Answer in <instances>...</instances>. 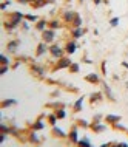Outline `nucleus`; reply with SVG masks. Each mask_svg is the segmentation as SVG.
I'll list each match as a JSON object with an SVG mask.
<instances>
[{
	"instance_id": "6",
	"label": "nucleus",
	"mask_w": 128,
	"mask_h": 147,
	"mask_svg": "<svg viewBox=\"0 0 128 147\" xmlns=\"http://www.w3.org/2000/svg\"><path fill=\"white\" fill-rule=\"evenodd\" d=\"M48 50H50L48 43H46V42H40V43L37 45V50H36V56H43V54H45Z\"/></svg>"
},
{
	"instance_id": "25",
	"label": "nucleus",
	"mask_w": 128,
	"mask_h": 147,
	"mask_svg": "<svg viewBox=\"0 0 128 147\" xmlns=\"http://www.w3.org/2000/svg\"><path fill=\"white\" fill-rule=\"evenodd\" d=\"M48 109H60V107H65L63 102H50V104H46Z\"/></svg>"
},
{
	"instance_id": "38",
	"label": "nucleus",
	"mask_w": 128,
	"mask_h": 147,
	"mask_svg": "<svg viewBox=\"0 0 128 147\" xmlns=\"http://www.w3.org/2000/svg\"><path fill=\"white\" fill-rule=\"evenodd\" d=\"M22 28L25 30V31H28V30H29V23H28V22H23V23H22Z\"/></svg>"
},
{
	"instance_id": "4",
	"label": "nucleus",
	"mask_w": 128,
	"mask_h": 147,
	"mask_svg": "<svg viewBox=\"0 0 128 147\" xmlns=\"http://www.w3.org/2000/svg\"><path fill=\"white\" fill-rule=\"evenodd\" d=\"M71 59L70 57H60L59 59V62L56 63V70H63V68H70L71 65Z\"/></svg>"
},
{
	"instance_id": "41",
	"label": "nucleus",
	"mask_w": 128,
	"mask_h": 147,
	"mask_svg": "<svg viewBox=\"0 0 128 147\" xmlns=\"http://www.w3.org/2000/svg\"><path fill=\"white\" fill-rule=\"evenodd\" d=\"M102 73L107 74V62H102Z\"/></svg>"
},
{
	"instance_id": "43",
	"label": "nucleus",
	"mask_w": 128,
	"mask_h": 147,
	"mask_svg": "<svg viewBox=\"0 0 128 147\" xmlns=\"http://www.w3.org/2000/svg\"><path fill=\"white\" fill-rule=\"evenodd\" d=\"M83 62H85V63H93V61H91V59H88L86 56L83 57Z\"/></svg>"
},
{
	"instance_id": "30",
	"label": "nucleus",
	"mask_w": 128,
	"mask_h": 147,
	"mask_svg": "<svg viewBox=\"0 0 128 147\" xmlns=\"http://www.w3.org/2000/svg\"><path fill=\"white\" fill-rule=\"evenodd\" d=\"M25 19H26L28 22H39V17H37V16H33V14L25 16Z\"/></svg>"
},
{
	"instance_id": "20",
	"label": "nucleus",
	"mask_w": 128,
	"mask_h": 147,
	"mask_svg": "<svg viewBox=\"0 0 128 147\" xmlns=\"http://www.w3.org/2000/svg\"><path fill=\"white\" fill-rule=\"evenodd\" d=\"M42 118H43V116H42ZM42 118H39L37 121L33 124V130H42V129H45V122H43Z\"/></svg>"
},
{
	"instance_id": "39",
	"label": "nucleus",
	"mask_w": 128,
	"mask_h": 147,
	"mask_svg": "<svg viewBox=\"0 0 128 147\" xmlns=\"http://www.w3.org/2000/svg\"><path fill=\"white\" fill-rule=\"evenodd\" d=\"M114 146H119V147H128V142H114Z\"/></svg>"
},
{
	"instance_id": "18",
	"label": "nucleus",
	"mask_w": 128,
	"mask_h": 147,
	"mask_svg": "<svg viewBox=\"0 0 128 147\" xmlns=\"http://www.w3.org/2000/svg\"><path fill=\"white\" fill-rule=\"evenodd\" d=\"M85 33H86V30L82 28V26H80V28H74V30H73V37H74V40H76V39H79V37H82Z\"/></svg>"
},
{
	"instance_id": "34",
	"label": "nucleus",
	"mask_w": 128,
	"mask_h": 147,
	"mask_svg": "<svg viewBox=\"0 0 128 147\" xmlns=\"http://www.w3.org/2000/svg\"><path fill=\"white\" fill-rule=\"evenodd\" d=\"M77 122H79V124H80L82 127H86V129H88V127L91 125V124H90V122H88V121H85V119H79Z\"/></svg>"
},
{
	"instance_id": "23",
	"label": "nucleus",
	"mask_w": 128,
	"mask_h": 147,
	"mask_svg": "<svg viewBox=\"0 0 128 147\" xmlns=\"http://www.w3.org/2000/svg\"><path fill=\"white\" fill-rule=\"evenodd\" d=\"M56 115H57L59 119H65L66 118V112H65V107H60V109H56Z\"/></svg>"
},
{
	"instance_id": "16",
	"label": "nucleus",
	"mask_w": 128,
	"mask_h": 147,
	"mask_svg": "<svg viewBox=\"0 0 128 147\" xmlns=\"http://www.w3.org/2000/svg\"><path fill=\"white\" fill-rule=\"evenodd\" d=\"M15 104H17V99H5V101H2L0 107H2V109H8V107H13Z\"/></svg>"
},
{
	"instance_id": "28",
	"label": "nucleus",
	"mask_w": 128,
	"mask_h": 147,
	"mask_svg": "<svg viewBox=\"0 0 128 147\" xmlns=\"http://www.w3.org/2000/svg\"><path fill=\"white\" fill-rule=\"evenodd\" d=\"M0 130H2L3 133H11V125L5 124V122H0Z\"/></svg>"
},
{
	"instance_id": "22",
	"label": "nucleus",
	"mask_w": 128,
	"mask_h": 147,
	"mask_svg": "<svg viewBox=\"0 0 128 147\" xmlns=\"http://www.w3.org/2000/svg\"><path fill=\"white\" fill-rule=\"evenodd\" d=\"M82 23H83V20H82L80 14L77 13V14H76V17H74V20H73V26H74V28H80Z\"/></svg>"
},
{
	"instance_id": "19",
	"label": "nucleus",
	"mask_w": 128,
	"mask_h": 147,
	"mask_svg": "<svg viewBox=\"0 0 128 147\" xmlns=\"http://www.w3.org/2000/svg\"><path fill=\"white\" fill-rule=\"evenodd\" d=\"M83 99H85V96H80L77 101L74 102V105H73L74 112H80V110H82V107H83Z\"/></svg>"
},
{
	"instance_id": "8",
	"label": "nucleus",
	"mask_w": 128,
	"mask_h": 147,
	"mask_svg": "<svg viewBox=\"0 0 128 147\" xmlns=\"http://www.w3.org/2000/svg\"><path fill=\"white\" fill-rule=\"evenodd\" d=\"M28 142H31V144H40V138L37 135V130L29 132V135H28Z\"/></svg>"
},
{
	"instance_id": "24",
	"label": "nucleus",
	"mask_w": 128,
	"mask_h": 147,
	"mask_svg": "<svg viewBox=\"0 0 128 147\" xmlns=\"http://www.w3.org/2000/svg\"><path fill=\"white\" fill-rule=\"evenodd\" d=\"M60 22H59V20H51L50 23H48V28H51V30H59V28H60Z\"/></svg>"
},
{
	"instance_id": "3",
	"label": "nucleus",
	"mask_w": 128,
	"mask_h": 147,
	"mask_svg": "<svg viewBox=\"0 0 128 147\" xmlns=\"http://www.w3.org/2000/svg\"><path fill=\"white\" fill-rule=\"evenodd\" d=\"M42 39H43V42H46V43H53V42H54V39H56L54 30L46 28V30L42 33Z\"/></svg>"
},
{
	"instance_id": "46",
	"label": "nucleus",
	"mask_w": 128,
	"mask_h": 147,
	"mask_svg": "<svg viewBox=\"0 0 128 147\" xmlns=\"http://www.w3.org/2000/svg\"><path fill=\"white\" fill-rule=\"evenodd\" d=\"M79 2H80V3H83V0H79Z\"/></svg>"
},
{
	"instance_id": "37",
	"label": "nucleus",
	"mask_w": 128,
	"mask_h": 147,
	"mask_svg": "<svg viewBox=\"0 0 128 147\" xmlns=\"http://www.w3.org/2000/svg\"><path fill=\"white\" fill-rule=\"evenodd\" d=\"M6 136H8V133H0V144H2V142H5V140H6Z\"/></svg>"
},
{
	"instance_id": "32",
	"label": "nucleus",
	"mask_w": 128,
	"mask_h": 147,
	"mask_svg": "<svg viewBox=\"0 0 128 147\" xmlns=\"http://www.w3.org/2000/svg\"><path fill=\"white\" fill-rule=\"evenodd\" d=\"M0 59H2V65H9V57H8L6 54H2Z\"/></svg>"
},
{
	"instance_id": "5",
	"label": "nucleus",
	"mask_w": 128,
	"mask_h": 147,
	"mask_svg": "<svg viewBox=\"0 0 128 147\" xmlns=\"http://www.w3.org/2000/svg\"><path fill=\"white\" fill-rule=\"evenodd\" d=\"M90 129L93 130L94 133H101V132H105V130H107V125L102 124L101 121H97V122L93 121V122H91V125H90Z\"/></svg>"
},
{
	"instance_id": "7",
	"label": "nucleus",
	"mask_w": 128,
	"mask_h": 147,
	"mask_svg": "<svg viewBox=\"0 0 128 147\" xmlns=\"http://www.w3.org/2000/svg\"><path fill=\"white\" fill-rule=\"evenodd\" d=\"M68 140H70V142H73V144H77V142H79L77 127H73V129H71V132L68 133Z\"/></svg>"
},
{
	"instance_id": "11",
	"label": "nucleus",
	"mask_w": 128,
	"mask_h": 147,
	"mask_svg": "<svg viewBox=\"0 0 128 147\" xmlns=\"http://www.w3.org/2000/svg\"><path fill=\"white\" fill-rule=\"evenodd\" d=\"M77 47H79V45H77V42H76V40H70V42L65 45V51H66L68 54H73V53H76Z\"/></svg>"
},
{
	"instance_id": "2",
	"label": "nucleus",
	"mask_w": 128,
	"mask_h": 147,
	"mask_svg": "<svg viewBox=\"0 0 128 147\" xmlns=\"http://www.w3.org/2000/svg\"><path fill=\"white\" fill-rule=\"evenodd\" d=\"M31 73L34 74L36 78H40V79H43L45 78V68L43 67H40L39 63H31Z\"/></svg>"
},
{
	"instance_id": "26",
	"label": "nucleus",
	"mask_w": 128,
	"mask_h": 147,
	"mask_svg": "<svg viewBox=\"0 0 128 147\" xmlns=\"http://www.w3.org/2000/svg\"><path fill=\"white\" fill-rule=\"evenodd\" d=\"M57 115L56 113H51V115H48V122H50L51 125H56V122H57Z\"/></svg>"
},
{
	"instance_id": "13",
	"label": "nucleus",
	"mask_w": 128,
	"mask_h": 147,
	"mask_svg": "<svg viewBox=\"0 0 128 147\" xmlns=\"http://www.w3.org/2000/svg\"><path fill=\"white\" fill-rule=\"evenodd\" d=\"M85 81L91 82V84H99V82H101V78H99L97 73H90V74L85 76Z\"/></svg>"
},
{
	"instance_id": "45",
	"label": "nucleus",
	"mask_w": 128,
	"mask_h": 147,
	"mask_svg": "<svg viewBox=\"0 0 128 147\" xmlns=\"http://www.w3.org/2000/svg\"><path fill=\"white\" fill-rule=\"evenodd\" d=\"M122 67H125V68L128 70V62H122Z\"/></svg>"
},
{
	"instance_id": "47",
	"label": "nucleus",
	"mask_w": 128,
	"mask_h": 147,
	"mask_svg": "<svg viewBox=\"0 0 128 147\" xmlns=\"http://www.w3.org/2000/svg\"><path fill=\"white\" fill-rule=\"evenodd\" d=\"M127 88H128V82H127Z\"/></svg>"
},
{
	"instance_id": "36",
	"label": "nucleus",
	"mask_w": 128,
	"mask_h": 147,
	"mask_svg": "<svg viewBox=\"0 0 128 147\" xmlns=\"http://www.w3.org/2000/svg\"><path fill=\"white\" fill-rule=\"evenodd\" d=\"M8 70H9V67H8V65H2V68H0V74H5Z\"/></svg>"
},
{
	"instance_id": "27",
	"label": "nucleus",
	"mask_w": 128,
	"mask_h": 147,
	"mask_svg": "<svg viewBox=\"0 0 128 147\" xmlns=\"http://www.w3.org/2000/svg\"><path fill=\"white\" fill-rule=\"evenodd\" d=\"M77 144L79 146H85V147H91V141H90V138H82V140H79Z\"/></svg>"
},
{
	"instance_id": "14",
	"label": "nucleus",
	"mask_w": 128,
	"mask_h": 147,
	"mask_svg": "<svg viewBox=\"0 0 128 147\" xmlns=\"http://www.w3.org/2000/svg\"><path fill=\"white\" fill-rule=\"evenodd\" d=\"M102 98H103V93H102V91H94V93L90 94V102H91V104H94V102L102 101Z\"/></svg>"
},
{
	"instance_id": "29",
	"label": "nucleus",
	"mask_w": 128,
	"mask_h": 147,
	"mask_svg": "<svg viewBox=\"0 0 128 147\" xmlns=\"http://www.w3.org/2000/svg\"><path fill=\"white\" fill-rule=\"evenodd\" d=\"M111 125H113L114 129H117V130H122V132H128V129H127L125 125L121 124V121H119V122H114V124H111Z\"/></svg>"
},
{
	"instance_id": "17",
	"label": "nucleus",
	"mask_w": 128,
	"mask_h": 147,
	"mask_svg": "<svg viewBox=\"0 0 128 147\" xmlns=\"http://www.w3.org/2000/svg\"><path fill=\"white\" fill-rule=\"evenodd\" d=\"M121 116H119V115H107L105 116V121L107 122H110V124H114V122H119L121 121Z\"/></svg>"
},
{
	"instance_id": "21",
	"label": "nucleus",
	"mask_w": 128,
	"mask_h": 147,
	"mask_svg": "<svg viewBox=\"0 0 128 147\" xmlns=\"http://www.w3.org/2000/svg\"><path fill=\"white\" fill-rule=\"evenodd\" d=\"M36 28H37V31L43 33V31L48 28V22H46V20H39V22H37V25H36Z\"/></svg>"
},
{
	"instance_id": "12",
	"label": "nucleus",
	"mask_w": 128,
	"mask_h": 147,
	"mask_svg": "<svg viewBox=\"0 0 128 147\" xmlns=\"http://www.w3.org/2000/svg\"><path fill=\"white\" fill-rule=\"evenodd\" d=\"M19 45H20V40H19V39H15V40L8 42L6 50L9 51V53H15V51H17V48H19Z\"/></svg>"
},
{
	"instance_id": "35",
	"label": "nucleus",
	"mask_w": 128,
	"mask_h": 147,
	"mask_svg": "<svg viewBox=\"0 0 128 147\" xmlns=\"http://www.w3.org/2000/svg\"><path fill=\"white\" fill-rule=\"evenodd\" d=\"M110 25H111V26H117V25H119V17H113V19H111V20H110Z\"/></svg>"
},
{
	"instance_id": "10",
	"label": "nucleus",
	"mask_w": 128,
	"mask_h": 147,
	"mask_svg": "<svg viewBox=\"0 0 128 147\" xmlns=\"http://www.w3.org/2000/svg\"><path fill=\"white\" fill-rule=\"evenodd\" d=\"M102 88H103V91H105V94H107V98L110 99V101H116L113 91H111V88H110V85H108L105 81H102Z\"/></svg>"
},
{
	"instance_id": "40",
	"label": "nucleus",
	"mask_w": 128,
	"mask_h": 147,
	"mask_svg": "<svg viewBox=\"0 0 128 147\" xmlns=\"http://www.w3.org/2000/svg\"><path fill=\"white\" fill-rule=\"evenodd\" d=\"M101 119H102V115H101V113H99V115H94V118H93V121H96V122H97V121H101Z\"/></svg>"
},
{
	"instance_id": "31",
	"label": "nucleus",
	"mask_w": 128,
	"mask_h": 147,
	"mask_svg": "<svg viewBox=\"0 0 128 147\" xmlns=\"http://www.w3.org/2000/svg\"><path fill=\"white\" fill-rule=\"evenodd\" d=\"M70 70L73 71V73H77V71L80 70V67H79V63H76V62H73V63H71V65H70Z\"/></svg>"
},
{
	"instance_id": "1",
	"label": "nucleus",
	"mask_w": 128,
	"mask_h": 147,
	"mask_svg": "<svg viewBox=\"0 0 128 147\" xmlns=\"http://www.w3.org/2000/svg\"><path fill=\"white\" fill-rule=\"evenodd\" d=\"M48 51H50L51 56L56 57V59H60V57H63V54H65V50H63L60 45H56V43H54V45H51Z\"/></svg>"
},
{
	"instance_id": "42",
	"label": "nucleus",
	"mask_w": 128,
	"mask_h": 147,
	"mask_svg": "<svg viewBox=\"0 0 128 147\" xmlns=\"http://www.w3.org/2000/svg\"><path fill=\"white\" fill-rule=\"evenodd\" d=\"M19 3H22V5H26V3H31V0H17Z\"/></svg>"
},
{
	"instance_id": "9",
	"label": "nucleus",
	"mask_w": 128,
	"mask_h": 147,
	"mask_svg": "<svg viewBox=\"0 0 128 147\" xmlns=\"http://www.w3.org/2000/svg\"><path fill=\"white\" fill-rule=\"evenodd\" d=\"M76 14H77L76 11H65V13L62 14V19H63V20H65L66 23H73Z\"/></svg>"
},
{
	"instance_id": "33",
	"label": "nucleus",
	"mask_w": 128,
	"mask_h": 147,
	"mask_svg": "<svg viewBox=\"0 0 128 147\" xmlns=\"http://www.w3.org/2000/svg\"><path fill=\"white\" fill-rule=\"evenodd\" d=\"M11 3H13V0H6V2H3L2 5H0V9H2V11H5L6 8H8V6L11 5Z\"/></svg>"
},
{
	"instance_id": "15",
	"label": "nucleus",
	"mask_w": 128,
	"mask_h": 147,
	"mask_svg": "<svg viewBox=\"0 0 128 147\" xmlns=\"http://www.w3.org/2000/svg\"><path fill=\"white\" fill-rule=\"evenodd\" d=\"M53 135H54V136H57V138H68V135L63 132L62 129H59L57 125H53Z\"/></svg>"
},
{
	"instance_id": "44",
	"label": "nucleus",
	"mask_w": 128,
	"mask_h": 147,
	"mask_svg": "<svg viewBox=\"0 0 128 147\" xmlns=\"http://www.w3.org/2000/svg\"><path fill=\"white\" fill-rule=\"evenodd\" d=\"M102 3V0H94V5H101Z\"/></svg>"
}]
</instances>
